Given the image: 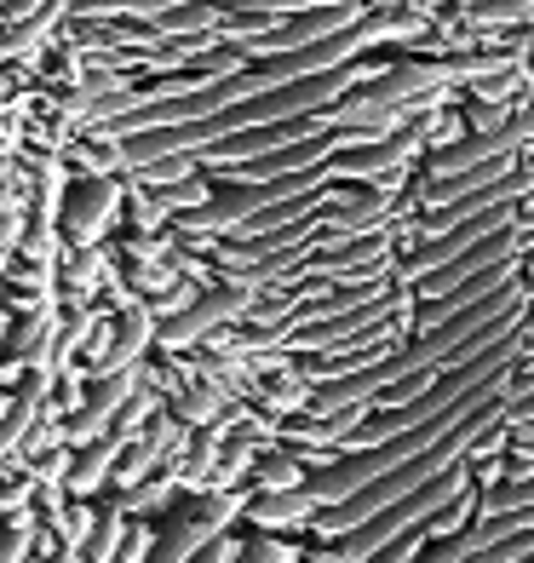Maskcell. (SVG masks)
<instances>
[{"instance_id": "obj_1", "label": "cell", "mask_w": 534, "mask_h": 563, "mask_svg": "<svg viewBox=\"0 0 534 563\" xmlns=\"http://www.w3.org/2000/svg\"><path fill=\"white\" fill-rule=\"evenodd\" d=\"M253 305V282H236V288H213V294H201V299H190V305H178L173 317H162V345H196V340H208L213 328H224L231 317H242Z\"/></svg>"}, {"instance_id": "obj_2", "label": "cell", "mask_w": 534, "mask_h": 563, "mask_svg": "<svg viewBox=\"0 0 534 563\" xmlns=\"http://www.w3.org/2000/svg\"><path fill=\"white\" fill-rule=\"evenodd\" d=\"M236 511H247V506H242L236 495H213V500H208V511H201V518L178 523V529H173L167 541H162L156 552H149L144 563H190V558H196L201 547H213L219 534L236 523Z\"/></svg>"}, {"instance_id": "obj_3", "label": "cell", "mask_w": 534, "mask_h": 563, "mask_svg": "<svg viewBox=\"0 0 534 563\" xmlns=\"http://www.w3.org/2000/svg\"><path fill=\"white\" fill-rule=\"evenodd\" d=\"M126 397H133V368L98 374L92 391H87V402L75 408V420L64 426V438H69V443H98V438H104V426H110V415H121V408H126Z\"/></svg>"}, {"instance_id": "obj_4", "label": "cell", "mask_w": 534, "mask_h": 563, "mask_svg": "<svg viewBox=\"0 0 534 563\" xmlns=\"http://www.w3.org/2000/svg\"><path fill=\"white\" fill-rule=\"evenodd\" d=\"M110 219H115V185H104V178H87V185L64 201V236L75 247L98 242V230H110Z\"/></svg>"}, {"instance_id": "obj_5", "label": "cell", "mask_w": 534, "mask_h": 563, "mask_svg": "<svg viewBox=\"0 0 534 563\" xmlns=\"http://www.w3.org/2000/svg\"><path fill=\"white\" fill-rule=\"evenodd\" d=\"M156 334H162V317L138 311V305H133V311H121V317L110 322V351H104V368H98V374H121V368H133V363H138V351H144L149 340H156Z\"/></svg>"}, {"instance_id": "obj_6", "label": "cell", "mask_w": 534, "mask_h": 563, "mask_svg": "<svg viewBox=\"0 0 534 563\" xmlns=\"http://www.w3.org/2000/svg\"><path fill=\"white\" fill-rule=\"evenodd\" d=\"M41 397H46V374H35L30 386H23V391L7 402V415H0V460H12V454H18L23 431H30L35 415H41Z\"/></svg>"}, {"instance_id": "obj_7", "label": "cell", "mask_w": 534, "mask_h": 563, "mask_svg": "<svg viewBox=\"0 0 534 563\" xmlns=\"http://www.w3.org/2000/svg\"><path fill=\"white\" fill-rule=\"evenodd\" d=\"M121 449H126V443H121V438H110V431H104V438H98V443H87V454L75 460V466H64V483H69V495H92L98 483L110 477V466H115V454H121Z\"/></svg>"}, {"instance_id": "obj_8", "label": "cell", "mask_w": 534, "mask_h": 563, "mask_svg": "<svg viewBox=\"0 0 534 563\" xmlns=\"http://www.w3.org/2000/svg\"><path fill=\"white\" fill-rule=\"evenodd\" d=\"M35 534H30V523L23 518H12V523H0V563H30L35 552Z\"/></svg>"}, {"instance_id": "obj_9", "label": "cell", "mask_w": 534, "mask_h": 563, "mask_svg": "<svg viewBox=\"0 0 534 563\" xmlns=\"http://www.w3.org/2000/svg\"><path fill=\"white\" fill-rule=\"evenodd\" d=\"M7 230H12V224H7V219H0V247H7Z\"/></svg>"}, {"instance_id": "obj_10", "label": "cell", "mask_w": 534, "mask_h": 563, "mask_svg": "<svg viewBox=\"0 0 534 563\" xmlns=\"http://www.w3.org/2000/svg\"><path fill=\"white\" fill-rule=\"evenodd\" d=\"M30 563H41V552H35V558H30Z\"/></svg>"}]
</instances>
